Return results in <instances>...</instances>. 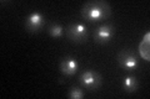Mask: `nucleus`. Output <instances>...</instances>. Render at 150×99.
Returning a JSON list of instances; mask_svg holds the SVG:
<instances>
[{
  "mask_svg": "<svg viewBox=\"0 0 150 99\" xmlns=\"http://www.w3.org/2000/svg\"><path fill=\"white\" fill-rule=\"evenodd\" d=\"M81 17L89 22H98L106 20L111 15V6L105 0H90L83 5Z\"/></svg>",
  "mask_w": 150,
  "mask_h": 99,
  "instance_id": "1",
  "label": "nucleus"
},
{
  "mask_svg": "<svg viewBox=\"0 0 150 99\" xmlns=\"http://www.w3.org/2000/svg\"><path fill=\"white\" fill-rule=\"evenodd\" d=\"M65 36L69 41L75 42V44H81L88 40L89 31L85 24L74 22L68 25V27L65 29Z\"/></svg>",
  "mask_w": 150,
  "mask_h": 99,
  "instance_id": "2",
  "label": "nucleus"
},
{
  "mask_svg": "<svg viewBox=\"0 0 150 99\" xmlns=\"http://www.w3.org/2000/svg\"><path fill=\"white\" fill-rule=\"evenodd\" d=\"M79 82H80L81 87L88 91H98L103 84V78L96 71L88 69L80 74Z\"/></svg>",
  "mask_w": 150,
  "mask_h": 99,
  "instance_id": "3",
  "label": "nucleus"
},
{
  "mask_svg": "<svg viewBox=\"0 0 150 99\" xmlns=\"http://www.w3.org/2000/svg\"><path fill=\"white\" fill-rule=\"evenodd\" d=\"M118 63L125 71H135L139 68V57L131 50H121L118 55Z\"/></svg>",
  "mask_w": 150,
  "mask_h": 99,
  "instance_id": "4",
  "label": "nucleus"
},
{
  "mask_svg": "<svg viewBox=\"0 0 150 99\" xmlns=\"http://www.w3.org/2000/svg\"><path fill=\"white\" fill-rule=\"evenodd\" d=\"M46 19L40 11H33L25 17L24 26L28 32H39L45 26Z\"/></svg>",
  "mask_w": 150,
  "mask_h": 99,
  "instance_id": "5",
  "label": "nucleus"
},
{
  "mask_svg": "<svg viewBox=\"0 0 150 99\" xmlns=\"http://www.w3.org/2000/svg\"><path fill=\"white\" fill-rule=\"evenodd\" d=\"M115 35V26L111 24H104L94 30V41L99 45H106L112 40Z\"/></svg>",
  "mask_w": 150,
  "mask_h": 99,
  "instance_id": "6",
  "label": "nucleus"
},
{
  "mask_svg": "<svg viewBox=\"0 0 150 99\" xmlns=\"http://www.w3.org/2000/svg\"><path fill=\"white\" fill-rule=\"evenodd\" d=\"M59 69L64 76H74L79 69V62L78 60L73 57V56H65L64 58H62L59 63Z\"/></svg>",
  "mask_w": 150,
  "mask_h": 99,
  "instance_id": "7",
  "label": "nucleus"
},
{
  "mask_svg": "<svg viewBox=\"0 0 150 99\" xmlns=\"http://www.w3.org/2000/svg\"><path fill=\"white\" fill-rule=\"evenodd\" d=\"M121 86H123V89L126 93H134L139 89V81L135 76H125L123 78V82H121Z\"/></svg>",
  "mask_w": 150,
  "mask_h": 99,
  "instance_id": "8",
  "label": "nucleus"
},
{
  "mask_svg": "<svg viewBox=\"0 0 150 99\" xmlns=\"http://www.w3.org/2000/svg\"><path fill=\"white\" fill-rule=\"evenodd\" d=\"M48 34L54 39H60L64 36V27L60 24H51L48 26Z\"/></svg>",
  "mask_w": 150,
  "mask_h": 99,
  "instance_id": "9",
  "label": "nucleus"
},
{
  "mask_svg": "<svg viewBox=\"0 0 150 99\" xmlns=\"http://www.w3.org/2000/svg\"><path fill=\"white\" fill-rule=\"evenodd\" d=\"M68 97L70 99H81V98H84V92H83V89H80L79 87L73 86L69 89Z\"/></svg>",
  "mask_w": 150,
  "mask_h": 99,
  "instance_id": "10",
  "label": "nucleus"
}]
</instances>
